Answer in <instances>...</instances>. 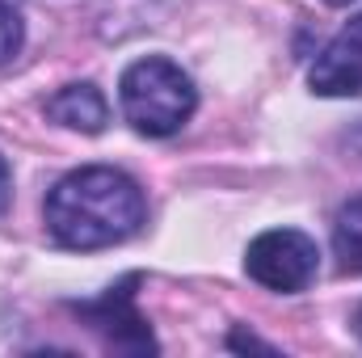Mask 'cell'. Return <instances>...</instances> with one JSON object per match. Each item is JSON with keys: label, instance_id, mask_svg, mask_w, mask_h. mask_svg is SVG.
Instances as JSON below:
<instances>
[{"label": "cell", "instance_id": "obj_6", "mask_svg": "<svg viewBox=\"0 0 362 358\" xmlns=\"http://www.w3.org/2000/svg\"><path fill=\"white\" fill-rule=\"evenodd\" d=\"M47 118L81 135H101L110 122V105L97 85H64L59 93L47 97Z\"/></svg>", "mask_w": 362, "mask_h": 358}, {"label": "cell", "instance_id": "obj_11", "mask_svg": "<svg viewBox=\"0 0 362 358\" xmlns=\"http://www.w3.org/2000/svg\"><path fill=\"white\" fill-rule=\"evenodd\" d=\"M354 337L362 342V304H358V312H354Z\"/></svg>", "mask_w": 362, "mask_h": 358}, {"label": "cell", "instance_id": "obj_12", "mask_svg": "<svg viewBox=\"0 0 362 358\" xmlns=\"http://www.w3.org/2000/svg\"><path fill=\"white\" fill-rule=\"evenodd\" d=\"M329 4H350V0H329Z\"/></svg>", "mask_w": 362, "mask_h": 358}, {"label": "cell", "instance_id": "obj_2", "mask_svg": "<svg viewBox=\"0 0 362 358\" xmlns=\"http://www.w3.org/2000/svg\"><path fill=\"white\" fill-rule=\"evenodd\" d=\"M118 101H122L127 122L139 135L165 139V135H173V131H181L189 122V114L198 105V89L173 59L148 55V59H135L122 72Z\"/></svg>", "mask_w": 362, "mask_h": 358}, {"label": "cell", "instance_id": "obj_3", "mask_svg": "<svg viewBox=\"0 0 362 358\" xmlns=\"http://www.w3.org/2000/svg\"><path fill=\"white\" fill-rule=\"evenodd\" d=\"M245 270L253 282H262L266 291H282V295H299L312 287L316 270H320V249L312 236L295 232V228H270L262 232L249 253H245Z\"/></svg>", "mask_w": 362, "mask_h": 358}, {"label": "cell", "instance_id": "obj_10", "mask_svg": "<svg viewBox=\"0 0 362 358\" xmlns=\"http://www.w3.org/2000/svg\"><path fill=\"white\" fill-rule=\"evenodd\" d=\"M8 202H13V173H8V165L0 156V215L8 211Z\"/></svg>", "mask_w": 362, "mask_h": 358}, {"label": "cell", "instance_id": "obj_8", "mask_svg": "<svg viewBox=\"0 0 362 358\" xmlns=\"http://www.w3.org/2000/svg\"><path fill=\"white\" fill-rule=\"evenodd\" d=\"M21 38H25V30H21L17 8L0 0V64H4V59H13V55L21 51Z\"/></svg>", "mask_w": 362, "mask_h": 358}, {"label": "cell", "instance_id": "obj_4", "mask_svg": "<svg viewBox=\"0 0 362 358\" xmlns=\"http://www.w3.org/2000/svg\"><path fill=\"white\" fill-rule=\"evenodd\" d=\"M131 287H135V278H127V282L110 287L101 299L81 304L76 312L89 321V329H97V333L105 337V346H110V350L148 354V350H156V337H152L148 321L139 316V308H135V291H131Z\"/></svg>", "mask_w": 362, "mask_h": 358}, {"label": "cell", "instance_id": "obj_7", "mask_svg": "<svg viewBox=\"0 0 362 358\" xmlns=\"http://www.w3.org/2000/svg\"><path fill=\"white\" fill-rule=\"evenodd\" d=\"M333 249H337V258H341L346 270H362V198H354L350 207L337 211Z\"/></svg>", "mask_w": 362, "mask_h": 358}, {"label": "cell", "instance_id": "obj_9", "mask_svg": "<svg viewBox=\"0 0 362 358\" xmlns=\"http://www.w3.org/2000/svg\"><path fill=\"white\" fill-rule=\"evenodd\" d=\"M228 346H232V350H262V354H274V346L257 342V337H245V333H232V337H228Z\"/></svg>", "mask_w": 362, "mask_h": 358}, {"label": "cell", "instance_id": "obj_5", "mask_svg": "<svg viewBox=\"0 0 362 358\" xmlns=\"http://www.w3.org/2000/svg\"><path fill=\"white\" fill-rule=\"evenodd\" d=\"M308 85L320 97H358L362 93V13H354L337 38L316 55Z\"/></svg>", "mask_w": 362, "mask_h": 358}, {"label": "cell", "instance_id": "obj_1", "mask_svg": "<svg viewBox=\"0 0 362 358\" xmlns=\"http://www.w3.org/2000/svg\"><path fill=\"white\" fill-rule=\"evenodd\" d=\"M148 219V202L135 178L110 165L76 169L47 194V228L64 249H110L131 241Z\"/></svg>", "mask_w": 362, "mask_h": 358}]
</instances>
